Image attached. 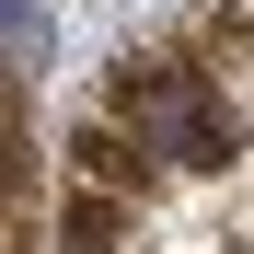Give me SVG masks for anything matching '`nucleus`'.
I'll return each mask as SVG.
<instances>
[{
    "mask_svg": "<svg viewBox=\"0 0 254 254\" xmlns=\"http://www.w3.org/2000/svg\"><path fill=\"white\" fill-rule=\"evenodd\" d=\"M104 116H127L174 174H220V162L243 150V127H231V104H220V69H208L185 35L127 47V58L104 69Z\"/></svg>",
    "mask_w": 254,
    "mask_h": 254,
    "instance_id": "nucleus-1",
    "label": "nucleus"
},
{
    "mask_svg": "<svg viewBox=\"0 0 254 254\" xmlns=\"http://www.w3.org/2000/svg\"><path fill=\"white\" fill-rule=\"evenodd\" d=\"M69 185H93V196H127V208H150L162 196V150L139 139V127H127V116H81L69 127Z\"/></svg>",
    "mask_w": 254,
    "mask_h": 254,
    "instance_id": "nucleus-2",
    "label": "nucleus"
}]
</instances>
